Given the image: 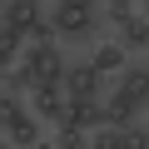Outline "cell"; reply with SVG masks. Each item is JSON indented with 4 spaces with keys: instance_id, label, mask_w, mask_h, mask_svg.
Returning <instances> with one entry per match:
<instances>
[{
    "instance_id": "6",
    "label": "cell",
    "mask_w": 149,
    "mask_h": 149,
    "mask_svg": "<svg viewBox=\"0 0 149 149\" xmlns=\"http://www.w3.org/2000/svg\"><path fill=\"white\" fill-rule=\"evenodd\" d=\"M65 129H80V134H90V129H100L104 124V104L100 100H65V119H60Z\"/></svg>"
},
{
    "instance_id": "14",
    "label": "cell",
    "mask_w": 149,
    "mask_h": 149,
    "mask_svg": "<svg viewBox=\"0 0 149 149\" xmlns=\"http://www.w3.org/2000/svg\"><path fill=\"white\" fill-rule=\"evenodd\" d=\"M20 50H25V40H20L15 30H0V70H10V65L20 60Z\"/></svg>"
},
{
    "instance_id": "17",
    "label": "cell",
    "mask_w": 149,
    "mask_h": 149,
    "mask_svg": "<svg viewBox=\"0 0 149 149\" xmlns=\"http://www.w3.org/2000/svg\"><path fill=\"white\" fill-rule=\"evenodd\" d=\"M109 5H134V0H109Z\"/></svg>"
},
{
    "instance_id": "12",
    "label": "cell",
    "mask_w": 149,
    "mask_h": 149,
    "mask_svg": "<svg viewBox=\"0 0 149 149\" xmlns=\"http://www.w3.org/2000/svg\"><path fill=\"white\" fill-rule=\"evenodd\" d=\"M45 139H50V149H90V134H80V129H65V124H55Z\"/></svg>"
},
{
    "instance_id": "2",
    "label": "cell",
    "mask_w": 149,
    "mask_h": 149,
    "mask_svg": "<svg viewBox=\"0 0 149 149\" xmlns=\"http://www.w3.org/2000/svg\"><path fill=\"white\" fill-rule=\"evenodd\" d=\"M20 65L30 70V80H35V90H60V80H65V50L60 45H25L20 50Z\"/></svg>"
},
{
    "instance_id": "18",
    "label": "cell",
    "mask_w": 149,
    "mask_h": 149,
    "mask_svg": "<svg viewBox=\"0 0 149 149\" xmlns=\"http://www.w3.org/2000/svg\"><path fill=\"white\" fill-rule=\"evenodd\" d=\"M0 149H10V144H5V139H0Z\"/></svg>"
},
{
    "instance_id": "19",
    "label": "cell",
    "mask_w": 149,
    "mask_h": 149,
    "mask_svg": "<svg viewBox=\"0 0 149 149\" xmlns=\"http://www.w3.org/2000/svg\"><path fill=\"white\" fill-rule=\"evenodd\" d=\"M0 5H5V0H0Z\"/></svg>"
},
{
    "instance_id": "7",
    "label": "cell",
    "mask_w": 149,
    "mask_h": 149,
    "mask_svg": "<svg viewBox=\"0 0 149 149\" xmlns=\"http://www.w3.org/2000/svg\"><path fill=\"white\" fill-rule=\"evenodd\" d=\"M114 45H119L124 55H134V60L149 50V25H144V15H139V10H134L129 20H119V25H114Z\"/></svg>"
},
{
    "instance_id": "20",
    "label": "cell",
    "mask_w": 149,
    "mask_h": 149,
    "mask_svg": "<svg viewBox=\"0 0 149 149\" xmlns=\"http://www.w3.org/2000/svg\"><path fill=\"white\" fill-rule=\"evenodd\" d=\"M0 74H5V70H0Z\"/></svg>"
},
{
    "instance_id": "13",
    "label": "cell",
    "mask_w": 149,
    "mask_h": 149,
    "mask_svg": "<svg viewBox=\"0 0 149 149\" xmlns=\"http://www.w3.org/2000/svg\"><path fill=\"white\" fill-rule=\"evenodd\" d=\"M25 114H30V109H25V100H20V95H5V90H0V134H5L15 119H25Z\"/></svg>"
},
{
    "instance_id": "11",
    "label": "cell",
    "mask_w": 149,
    "mask_h": 149,
    "mask_svg": "<svg viewBox=\"0 0 149 149\" xmlns=\"http://www.w3.org/2000/svg\"><path fill=\"white\" fill-rule=\"evenodd\" d=\"M0 90H5V95H20V100H25V95L35 90V80H30V70H25V65H10L5 74H0Z\"/></svg>"
},
{
    "instance_id": "3",
    "label": "cell",
    "mask_w": 149,
    "mask_h": 149,
    "mask_svg": "<svg viewBox=\"0 0 149 149\" xmlns=\"http://www.w3.org/2000/svg\"><path fill=\"white\" fill-rule=\"evenodd\" d=\"M100 85H104V74H100L90 60H74V65H65L60 95H65V100H100Z\"/></svg>"
},
{
    "instance_id": "8",
    "label": "cell",
    "mask_w": 149,
    "mask_h": 149,
    "mask_svg": "<svg viewBox=\"0 0 149 149\" xmlns=\"http://www.w3.org/2000/svg\"><path fill=\"white\" fill-rule=\"evenodd\" d=\"M25 109H30L40 124L55 129V124L65 119V95H60V90H30V95H25Z\"/></svg>"
},
{
    "instance_id": "10",
    "label": "cell",
    "mask_w": 149,
    "mask_h": 149,
    "mask_svg": "<svg viewBox=\"0 0 149 149\" xmlns=\"http://www.w3.org/2000/svg\"><path fill=\"white\" fill-rule=\"evenodd\" d=\"M90 65H95L100 74H109V70H124V65H129V55H124V50H119L114 40H104V45H100V50L90 55Z\"/></svg>"
},
{
    "instance_id": "9",
    "label": "cell",
    "mask_w": 149,
    "mask_h": 149,
    "mask_svg": "<svg viewBox=\"0 0 149 149\" xmlns=\"http://www.w3.org/2000/svg\"><path fill=\"white\" fill-rule=\"evenodd\" d=\"M40 139H45V124H40L35 114H25V119H15V124L5 129V144H10V149H35Z\"/></svg>"
},
{
    "instance_id": "1",
    "label": "cell",
    "mask_w": 149,
    "mask_h": 149,
    "mask_svg": "<svg viewBox=\"0 0 149 149\" xmlns=\"http://www.w3.org/2000/svg\"><path fill=\"white\" fill-rule=\"evenodd\" d=\"M45 25L55 30V40H80V45H90V40L100 35V10H90V5H60V0H55V10H50Z\"/></svg>"
},
{
    "instance_id": "4",
    "label": "cell",
    "mask_w": 149,
    "mask_h": 149,
    "mask_svg": "<svg viewBox=\"0 0 149 149\" xmlns=\"http://www.w3.org/2000/svg\"><path fill=\"white\" fill-rule=\"evenodd\" d=\"M40 20H45L40 0H5V5H0V30H15L20 40H25Z\"/></svg>"
},
{
    "instance_id": "5",
    "label": "cell",
    "mask_w": 149,
    "mask_h": 149,
    "mask_svg": "<svg viewBox=\"0 0 149 149\" xmlns=\"http://www.w3.org/2000/svg\"><path fill=\"white\" fill-rule=\"evenodd\" d=\"M144 100H149V95L114 90V95H109V104H104V124H109V129H129V124L144 114Z\"/></svg>"
},
{
    "instance_id": "15",
    "label": "cell",
    "mask_w": 149,
    "mask_h": 149,
    "mask_svg": "<svg viewBox=\"0 0 149 149\" xmlns=\"http://www.w3.org/2000/svg\"><path fill=\"white\" fill-rule=\"evenodd\" d=\"M129 15H134L129 5H109V0H104V20H109V25H119V20H129Z\"/></svg>"
},
{
    "instance_id": "16",
    "label": "cell",
    "mask_w": 149,
    "mask_h": 149,
    "mask_svg": "<svg viewBox=\"0 0 149 149\" xmlns=\"http://www.w3.org/2000/svg\"><path fill=\"white\" fill-rule=\"evenodd\" d=\"M60 5H90V10H100V0H60Z\"/></svg>"
}]
</instances>
